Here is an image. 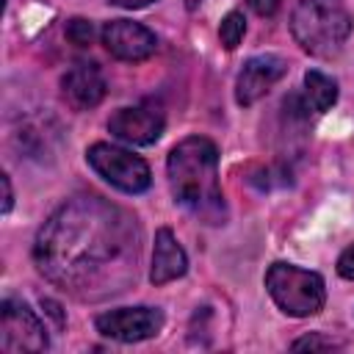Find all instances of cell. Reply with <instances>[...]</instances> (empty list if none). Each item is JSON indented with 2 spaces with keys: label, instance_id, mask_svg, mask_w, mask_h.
Instances as JSON below:
<instances>
[{
  "label": "cell",
  "instance_id": "16",
  "mask_svg": "<svg viewBox=\"0 0 354 354\" xmlns=\"http://www.w3.org/2000/svg\"><path fill=\"white\" fill-rule=\"evenodd\" d=\"M337 343L335 340H329V337H321V335H304V337H299L290 348L293 351H329V348H335Z\"/></svg>",
  "mask_w": 354,
  "mask_h": 354
},
{
  "label": "cell",
  "instance_id": "18",
  "mask_svg": "<svg viewBox=\"0 0 354 354\" xmlns=\"http://www.w3.org/2000/svg\"><path fill=\"white\" fill-rule=\"evenodd\" d=\"M246 3H249L252 11L260 14V17H271V14H277V8H279V0H246Z\"/></svg>",
  "mask_w": 354,
  "mask_h": 354
},
{
  "label": "cell",
  "instance_id": "5",
  "mask_svg": "<svg viewBox=\"0 0 354 354\" xmlns=\"http://www.w3.org/2000/svg\"><path fill=\"white\" fill-rule=\"evenodd\" d=\"M86 160L105 183H111L113 188H119L124 194H141L152 183L147 160L133 155V152H127V149H122V147L97 141V144H91L86 149Z\"/></svg>",
  "mask_w": 354,
  "mask_h": 354
},
{
  "label": "cell",
  "instance_id": "4",
  "mask_svg": "<svg viewBox=\"0 0 354 354\" xmlns=\"http://www.w3.org/2000/svg\"><path fill=\"white\" fill-rule=\"evenodd\" d=\"M266 290L274 304L290 318L315 315L326 301V285L321 274L299 268L293 263H274L266 271Z\"/></svg>",
  "mask_w": 354,
  "mask_h": 354
},
{
  "label": "cell",
  "instance_id": "7",
  "mask_svg": "<svg viewBox=\"0 0 354 354\" xmlns=\"http://www.w3.org/2000/svg\"><path fill=\"white\" fill-rule=\"evenodd\" d=\"M97 332L119 340V343H138L149 340L163 329V313L158 307H119L97 315Z\"/></svg>",
  "mask_w": 354,
  "mask_h": 354
},
{
  "label": "cell",
  "instance_id": "12",
  "mask_svg": "<svg viewBox=\"0 0 354 354\" xmlns=\"http://www.w3.org/2000/svg\"><path fill=\"white\" fill-rule=\"evenodd\" d=\"M188 268V257L183 246L177 243L174 232L169 227H160L155 232V246H152V268H149V282L152 285H166L177 277H183Z\"/></svg>",
  "mask_w": 354,
  "mask_h": 354
},
{
  "label": "cell",
  "instance_id": "3",
  "mask_svg": "<svg viewBox=\"0 0 354 354\" xmlns=\"http://www.w3.org/2000/svg\"><path fill=\"white\" fill-rule=\"evenodd\" d=\"M351 14L343 0H299L290 17L293 39L313 55H335L351 33Z\"/></svg>",
  "mask_w": 354,
  "mask_h": 354
},
{
  "label": "cell",
  "instance_id": "19",
  "mask_svg": "<svg viewBox=\"0 0 354 354\" xmlns=\"http://www.w3.org/2000/svg\"><path fill=\"white\" fill-rule=\"evenodd\" d=\"M0 183H3V213H8L11 205H14V191H11V180H8V174H3Z\"/></svg>",
  "mask_w": 354,
  "mask_h": 354
},
{
  "label": "cell",
  "instance_id": "2",
  "mask_svg": "<svg viewBox=\"0 0 354 354\" xmlns=\"http://www.w3.org/2000/svg\"><path fill=\"white\" fill-rule=\"evenodd\" d=\"M169 188L177 205L205 224L224 221V196L218 185V149L205 136H188L169 152Z\"/></svg>",
  "mask_w": 354,
  "mask_h": 354
},
{
  "label": "cell",
  "instance_id": "6",
  "mask_svg": "<svg viewBox=\"0 0 354 354\" xmlns=\"http://www.w3.org/2000/svg\"><path fill=\"white\" fill-rule=\"evenodd\" d=\"M50 346L47 329L39 315L19 299H3L0 304V351H44Z\"/></svg>",
  "mask_w": 354,
  "mask_h": 354
},
{
  "label": "cell",
  "instance_id": "9",
  "mask_svg": "<svg viewBox=\"0 0 354 354\" xmlns=\"http://www.w3.org/2000/svg\"><path fill=\"white\" fill-rule=\"evenodd\" d=\"M100 36L105 50L119 61H144L158 47L155 33L133 19H111L102 25Z\"/></svg>",
  "mask_w": 354,
  "mask_h": 354
},
{
  "label": "cell",
  "instance_id": "8",
  "mask_svg": "<svg viewBox=\"0 0 354 354\" xmlns=\"http://www.w3.org/2000/svg\"><path fill=\"white\" fill-rule=\"evenodd\" d=\"M163 127H166L163 111H160L158 105H152V102L133 105V108H119V111L108 119L111 136H116L119 141L133 144V147L155 144V141L160 138Z\"/></svg>",
  "mask_w": 354,
  "mask_h": 354
},
{
  "label": "cell",
  "instance_id": "17",
  "mask_svg": "<svg viewBox=\"0 0 354 354\" xmlns=\"http://www.w3.org/2000/svg\"><path fill=\"white\" fill-rule=\"evenodd\" d=\"M337 274L343 279H354V243L337 257Z\"/></svg>",
  "mask_w": 354,
  "mask_h": 354
},
{
  "label": "cell",
  "instance_id": "1",
  "mask_svg": "<svg viewBox=\"0 0 354 354\" xmlns=\"http://www.w3.org/2000/svg\"><path fill=\"white\" fill-rule=\"evenodd\" d=\"M141 232L130 213L102 196L64 202L39 230V271L80 299H102L136 279Z\"/></svg>",
  "mask_w": 354,
  "mask_h": 354
},
{
  "label": "cell",
  "instance_id": "15",
  "mask_svg": "<svg viewBox=\"0 0 354 354\" xmlns=\"http://www.w3.org/2000/svg\"><path fill=\"white\" fill-rule=\"evenodd\" d=\"M66 39H69L72 44H77V47H88L91 39H94V25H91V19H83V17L69 19V25H66Z\"/></svg>",
  "mask_w": 354,
  "mask_h": 354
},
{
  "label": "cell",
  "instance_id": "20",
  "mask_svg": "<svg viewBox=\"0 0 354 354\" xmlns=\"http://www.w3.org/2000/svg\"><path fill=\"white\" fill-rule=\"evenodd\" d=\"M108 3L122 6V8H144V6H149V3H155V0H108Z\"/></svg>",
  "mask_w": 354,
  "mask_h": 354
},
{
  "label": "cell",
  "instance_id": "13",
  "mask_svg": "<svg viewBox=\"0 0 354 354\" xmlns=\"http://www.w3.org/2000/svg\"><path fill=\"white\" fill-rule=\"evenodd\" d=\"M304 91H307L310 105H313L318 113L329 111V108L335 105V100H337V83H335L329 75L318 72V69H310V72L304 75Z\"/></svg>",
  "mask_w": 354,
  "mask_h": 354
},
{
  "label": "cell",
  "instance_id": "11",
  "mask_svg": "<svg viewBox=\"0 0 354 354\" xmlns=\"http://www.w3.org/2000/svg\"><path fill=\"white\" fill-rule=\"evenodd\" d=\"M105 77L102 69L94 61H77L66 69V75L61 77V91L66 97V102L77 111L94 108L102 102L105 97Z\"/></svg>",
  "mask_w": 354,
  "mask_h": 354
},
{
  "label": "cell",
  "instance_id": "14",
  "mask_svg": "<svg viewBox=\"0 0 354 354\" xmlns=\"http://www.w3.org/2000/svg\"><path fill=\"white\" fill-rule=\"evenodd\" d=\"M243 33H246V19H243L241 11H230V14L221 19V25H218V39H221V44H224L227 50H235V47L241 44Z\"/></svg>",
  "mask_w": 354,
  "mask_h": 354
},
{
  "label": "cell",
  "instance_id": "10",
  "mask_svg": "<svg viewBox=\"0 0 354 354\" xmlns=\"http://www.w3.org/2000/svg\"><path fill=\"white\" fill-rule=\"evenodd\" d=\"M288 72V61L282 55H274V53H266V55H252L238 80H235V100L238 105H252L257 102L263 94H268V88L282 80V75Z\"/></svg>",
  "mask_w": 354,
  "mask_h": 354
}]
</instances>
